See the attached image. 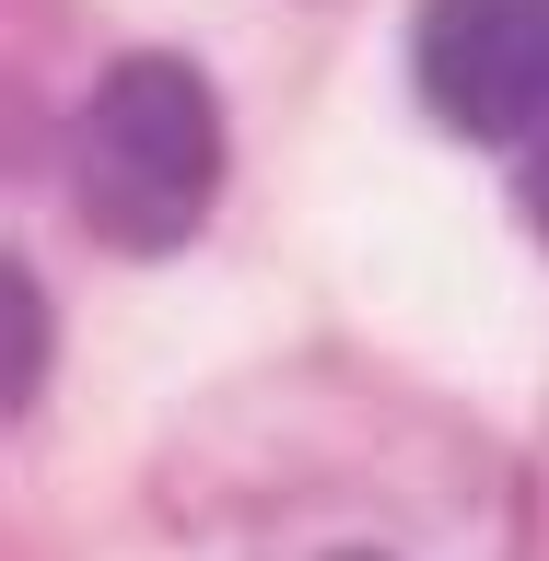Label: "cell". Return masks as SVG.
Wrapping results in <instances>:
<instances>
[{
    "label": "cell",
    "instance_id": "cell-1",
    "mask_svg": "<svg viewBox=\"0 0 549 561\" xmlns=\"http://www.w3.org/2000/svg\"><path fill=\"white\" fill-rule=\"evenodd\" d=\"M210 187H222V105L187 59L140 47L82 94L70 117V199L117 257H164L199 234Z\"/></svg>",
    "mask_w": 549,
    "mask_h": 561
},
{
    "label": "cell",
    "instance_id": "cell-2",
    "mask_svg": "<svg viewBox=\"0 0 549 561\" xmlns=\"http://www.w3.org/2000/svg\"><path fill=\"white\" fill-rule=\"evenodd\" d=\"M410 70L456 140L526 152L549 129V0H421Z\"/></svg>",
    "mask_w": 549,
    "mask_h": 561
},
{
    "label": "cell",
    "instance_id": "cell-3",
    "mask_svg": "<svg viewBox=\"0 0 549 561\" xmlns=\"http://www.w3.org/2000/svg\"><path fill=\"white\" fill-rule=\"evenodd\" d=\"M0 293H12V410H24L47 386V293H35V270H12Z\"/></svg>",
    "mask_w": 549,
    "mask_h": 561
},
{
    "label": "cell",
    "instance_id": "cell-4",
    "mask_svg": "<svg viewBox=\"0 0 549 561\" xmlns=\"http://www.w3.org/2000/svg\"><path fill=\"white\" fill-rule=\"evenodd\" d=\"M526 187H538V222H549V129L526 140Z\"/></svg>",
    "mask_w": 549,
    "mask_h": 561
}]
</instances>
